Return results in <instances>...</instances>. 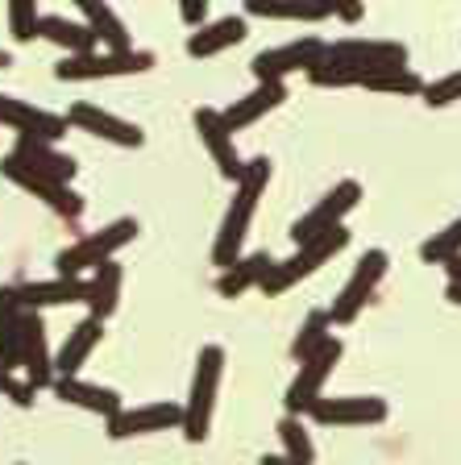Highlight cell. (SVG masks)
Returning <instances> with one entry per match:
<instances>
[{
    "label": "cell",
    "mask_w": 461,
    "mask_h": 465,
    "mask_svg": "<svg viewBox=\"0 0 461 465\" xmlns=\"http://www.w3.org/2000/svg\"><path fill=\"white\" fill-rule=\"evenodd\" d=\"M270 183V158H250L246 171L237 179V192H233L229 213L221 221V232H216V245H212V262L229 271L233 262L241 258V245H246V232L254 224V213H258V200Z\"/></svg>",
    "instance_id": "1"
},
{
    "label": "cell",
    "mask_w": 461,
    "mask_h": 465,
    "mask_svg": "<svg viewBox=\"0 0 461 465\" xmlns=\"http://www.w3.org/2000/svg\"><path fill=\"white\" fill-rule=\"evenodd\" d=\"M225 378V349L221 345H204L200 358H195V374H192V391H187V403H183V436L200 445L208 436L212 424V407H216V391H221Z\"/></svg>",
    "instance_id": "2"
},
{
    "label": "cell",
    "mask_w": 461,
    "mask_h": 465,
    "mask_svg": "<svg viewBox=\"0 0 461 465\" xmlns=\"http://www.w3.org/2000/svg\"><path fill=\"white\" fill-rule=\"evenodd\" d=\"M134 237H137V221H134V216H121V221L105 224V229L87 232V237H79L75 245H67V250L55 258L58 279H79L84 271H96L100 262H113V253L125 250Z\"/></svg>",
    "instance_id": "3"
},
{
    "label": "cell",
    "mask_w": 461,
    "mask_h": 465,
    "mask_svg": "<svg viewBox=\"0 0 461 465\" xmlns=\"http://www.w3.org/2000/svg\"><path fill=\"white\" fill-rule=\"evenodd\" d=\"M349 245V229L346 224H336V229L320 232V237H312V242L296 245V253H291L287 262H275L266 274V282H262V295H283L287 287H296L299 279H307V274H316L320 266H325L328 258H336V253Z\"/></svg>",
    "instance_id": "4"
},
{
    "label": "cell",
    "mask_w": 461,
    "mask_h": 465,
    "mask_svg": "<svg viewBox=\"0 0 461 465\" xmlns=\"http://www.w3.org/2000/svg\"><path fill=\"white\" fill-rule=\"evenodd\" d=\"M386 266H391L386 250H366L362 258H357V266H354V274H349V282L336 291L333 308H328V324H354L357 312L366 308V300H370V295H375V287L383 282Z\"/></svg>",
    "instance_id": "5"
},
{
    "label": "cell",
    "mask_w": 461,
    "mask_h": 465,
    "mask_svg": "<svg viewBox=\"0 0 461 465\" xmlns=\"http://www.w3.org/2000/svg\"><path fill=\"white\" fill-rule=\"evenodd\" d=\"M336 361H341V341H336V337H328L325 345L312 353V358L299 361V374L291 378L287 399H283V403H287V416H299V420L307 416V407L325 395V382L333 378Z\"/></svg>",
    "instance_id": "6"
},
{
    "label": "cell",
    "mask_w": 461,
    "mask_h": 465,
    "mask_svg": "<svg viewBox=\"0 0 461 465\" xmlns=\"http://www.w3.org/2000/svg\"><path fill=\"white\" fill-rule=\"evenodd\" d=\"M154 67L150 50H125V54H79L63 58L55 67V79L63 84H87V79H113V75H142Z\"/></svg>",
    "instance_id": "7"
},
{
    "label": "cell",
    "mask_w": 461,
    "mask_h": 465,
    "mask_svg": "<svg viewBox=\"0 0 461 465\" xmlns=\"http://www.w3.org/2000/svg\"><path fill=\"white\" fill-rule=\"evenodd\" d=\"M312 424L320 428H366V424H383L386 420V399L378 395H320L307 407Z\"/></svg>",
    "instance_id": "8"
},
{
    "label": "cell",
    "mask_w": 461,
    "mask_h": 465,
    "mask_svg": "<svg viewBox=\"0 0 461 465\" xmlns=\"http://www.w3.org/2000/svg\"><path fill=\"white\" fill-rule=\"evenodd\" d=\"M357 200H362L357 179H341V183H336L328 195H320V203L312 208V213L299 216V221L291 224V242L304 245V242H312V237H320V232L336 229V224H346V216L357 208Z\"/></svg>",
    "instance_id": "9"
},
{
    "label": "cell",
    "mask_w": 461,
    "mask_h": 465,
    "mask_svg": "<svg viewBox=\"0 0 461 465\" xmlns=\"http://www.w3.org/2000/svg\"><path fill=\"white\" fill-rule=\"evenodd\" d=\"M0 174L9 179V183H17L21 192H29V195H38L46 208H55L58 216H67V221H75L79 213H84V195L79 192H71L67 183H55V179H46V174H38V171H29L21 158H13V154H5L0 158Z\"/></svg>",
    "instance_id": "10"
},
{
    "label": "cell",
    "mask_w": 461,
    "mask_h": 465,
    "mask_svg": "<svg viewBox=\"0 0 461 465\" xmlns=\"http://www.w3.org/2000/svg\"><path fill=\"white\" fill-rule=\"evenodd\" d=\"M320 54H325V42L307 34V38H296V42H287V46H275V50L254 54L250 71H254L258 84H283L291 71H312Z\"/></svg>",
    "instance_id": "11"
},
{
    "label": "cell",
    "mask_w": 461,
    "mask_h": 465,
    "mask_svg": "<svg viewBox=\"0 0 461 465\" xmlns=\"http://www.w3.org/2000/svg\"><path fill=\"white\" fill-rule=\"evenodd\" d=\"M0 125L17 129V137H38V142H50V145L58 137H67V116L46 113V108L17 96H0Z\"/></svg>",
    "instance_id": "12"
},
{
    "label": "cell",
    "mask_w": 461,
    "mask_h": 465,
    "mask_svg": "<svg viewBox=\"0 0 461 465\" xmlns=\"http://www.w3.org/2000/svg\"><path fill=\"white\" fill-rule=\"evenodd\" d=\"M67 125H79L84 134H96L113 145H125V150H137V145L145 142L142 125H134V121L108 113V108H100V104H87V100H79V104L67 108Z\"/></svg>",
    "instance_id": "13"
},
{
    "label": "cell",
    "mask_w": 461,
    "mask_h": 465,
    "mask_svg": "<svg viewBox=\"0 0 461 465\" xmlns=\"http://www.w3.org/2000/svg\"><path fill=\"white\" fill-rule=\"evenodd\" d=\"M325 54L357 63V67H366V71L407 67V46L404 42H391V38H341V42H328Z\"/></svg>",
    "instance_id": "14"
},
{
    "label": "cell",
    "mask_w": 461,
    "mask_h": 465,
    "mask_svg": "<svg viewBox=\"0 0 461 465\" xmlns=\"http://www.w3.org/2000/svg\"><path fill=\"white\" fill-rule=\"evenodd\" d=\"M21 370H25V382L34 391L55 382V358H50V345H46L42 312H25L21 316Z\"/></svg>",
    "instance_id": "15"
},
{
    "label": "cell",
    "mask_w": 461,
    "mask_h": 465,
    "mask_svg": "<svg viewBox=\"0 0 461 465\" xmlns=\"http://www.w3.org/2000/svg\"><path fill=\"white\" fill-rule=\"evenodd\" d=\"M183 424V407L179 403H145V407H121L108 420V436L113 440H129V436H150L166 432V428Z\"/></svg>",
    "instance_id": "16"
},
{
    "label": "cell",
    "mask_w": 461,
    "mask_h": 465,
    "mask_svg": "<svg viewBox=\"0 0 461 465\" xmlns=\"http://www.w3.org/2000/svg\"><path fill=\"white\" fill-rule=\"evenodd\" d=\"M192 121H195V129H200V142L208 145V154H212V163H216V171H221L229 183H237L241 171H246V163H241L237 145H233V134L225 129L221 108H195Z\"/></svg>",
    "instance_id": "17"
},
{
    "label": "cell",
    "mask_w": 461,
    "mask_h": 465,
    "mask_svg": "<svg viewBox=\"0 0 461 465\" xmlns=\"http://www.w3.org/2000/svg\"><path fill=\"white\" fill-rule=\"evenodd\" d=\"M17 300L25 312H46V308H67V303L87 300V279H46V282H21Z\"/></svg>",
    "instance_id": "18"
},
{
    "label": "cell",
    "mask_w": 461,
    "mask_h": 465,
    "mask_svg": "<svg viewBox=\"0 0 461 465\" xmlns=\"http://www.w3.org/2000/svg\"><path fill=\"white\" fill-rule=\"evenodd\" d=\"M100 337H105V320H96V316H84V320H79L75 329L67 332L63 349L55 353V378H75L79 366L92 358V349L100 345Z\"/></svg>",
    "instance_id": "19"
},
{
    "label": "cell",
    "mask_w": 461,
    "mask_h": 465,
    "mask_svg": "<svg viewBox=\"0 0 461 465\" xmlns=\"http://www.w3.org/2000/svg\"><path fill=\"white\" fill-rule=\"evenodd\" d=\"M50 391H55L63 403L84 407V411H92V416L113 420L116 411H121V395H116L113 387H96V382H84V378H55Z\"/></svg>",
    "instance_id": "20"
},
{
    "label": "cell",
    "mask_w": 461,
    "mask_h": 465,
    "mask_svg": "<svg viewBox=\"0 0 461 465\" xmlns=\"http://www.w3.org/2000/svg\"><path fill=\"white\" fill-rule=\"evenodd\" d=\"M283 100H287V84H258L250 96L233 100V104L221 113V121H225V129H229V134H237V129H246V125H254V121H262L266 113H275Z\"/></svg>",
    "instance_id": "21"
},
{
    "label": "cell",
    "mask_w": 461,
    "mask_h": 465,
    "mask_svg": "<svg viewBox=\"0 0 461 465\" xmlns=\"http://www.w3.org/2000/svg\"><path fill=\"white\" fill-rule=\"evenodd\" d=\"M13 158H21V163L29 166V171L46 174V179H55V183H71L75 179V158L71 154H58L50 142H38V137H17V145H13Z\"/></svg>",
    "instance_id": "22"
},
{
    "label": "cell",
    "mask_w": 461,
    "mask_h": 465,
    "mask_svg": "<svg viewBox=\"0 0 461 465\" xmlns=\"http://www.w3.org/2000/svg\"><path fill=\"white\" fill-rule=\"evenodd\" d=\"M38 38L55 42V46L67 50V58H79V54H96V38L84 21H71L63 13H42L38 21Z\"/></svg>",
    "instance_id": "23"
},
{
    "label": "cell",
    "mask_w": 461,
    "mask_h": 465,
    "mask_svg": "<svg viewBox=\"0 0 461 465\" xmlns=\"http://www.w3.org/2000/svg\"><path fill=\"white\" fill-rule=\"evenodd\" d=\"M270 266H275V258H270L266 250L246 253V258L233 262L229 271H221V279H216V291H221L225 300H237V295H246V291H254V287H262V282H266Z\"/></svg>",
    "instance_id": "24"
},
{
    "label": "cell",
    "mask_w": 461,
    "mask_h": 465,
    "mask_svg": "<svg viewBox=\"0 0 461 465\" xmlns=\"http://www.w3.org/2000/svg\"><path fill=\"white\" fill-rule=\"evenodd\" d=\"M121 282H125V271H121V262H100L96 271H92V279H87V316L96 320H108L116 312V303H121Z\"/></svg>",
    "instance_id": "25"
},
{
    "label": "cell",
    "mask_w": 461,
    "mask_h": 465,
    "mask_svg": "<svg viewBox=\"0 0 461 465\" xmlns=\"http://www.w3.org/2000/svg\"><path fill=\"white\" fill-rule=\"evenodd\" d=\"M21 308L17 291L13 287H0V370L13 374V366H21Z\"/></svg>",
    "instance_id": "26"
},
{
    "label": "cell",
    "mask_w": 461,
    "mask_h": 465,
    "mask_svg": "<svg viewBox=\"0 0 461 465\" xmlns=\"http://www.w3.org/2000/svg\"><path fill=\"white\" fill-rule=\"evenodd\" d=\"M79 13H84V25L92 29V38L108 46V54H125V50H134L129 46L125 21L116 17L108 5H100V0H79Z\"/></svg>",
    "instance_id": "27"
},
{
    "label": "cell",
    "mask_w": 461,
    "mask_h": 465,
    "mask_svg": "<svg viewBox=\"0 0 461 465\" xmlns=\"http://www.w3.org/2000/svg\"><path fill=\"white\" fill-rule=\"evenodd\" d=\"M241 38H246V17L229 13V17H221V21H212V25L195 29L192 38H187V54H192V58H212V54H221V50L237 46Z\"/></svg>",
    "instance_id": "28"
},
{
    "label": "cell",
    "mask_w": 461,
    "mask_h": 465,
    "mask_svg": "<svg viewBox=\"0 0 461 465\" xmlns=\"http://www.w3.org/2000/svg\"><path fill=\"white\" fill-rule=\"evenodd\" d=\"M246 13L250 17H270V21H325L333 17V0H320V5H304V0H246Z\"/></svg>",
    "instance_id": "29"
},
{
    "label": "cell",
    "mask_w": 461,
    "mask_h": 465,
    "mask_svg": "<svg viewBox=\"0 0 461 465\" xmlns=\"http://www.w3.org/2000/svg\"><path fill=\"white\" fill-rule=\"evenodd\" d=\"M279 440H283V461L291 465H312L316 461V445H312V436H307L304 420L299 416H283L279 420Z\"/></svg>",
    "instance_id": "30"
},
{
    "label": "cell",
    "mask_w": 461,
    "mask_h": 465,
    "mask_svg": "<svg viewBox=\"0 0 461 465\" xmlns=\"http://www.w3.org/2000/svg\"><path fill=\"white\" fill-rule=\"evenodd\" d=\"M333 337V324H328V312L325 308H316V312H307V320L299 324V332H296V341H291V358L296 361H304V358H312L325 341Z\"/></svg>",
    "instance_id": "31"
},
{
    "label": "cell",
    "mask_w": 461,
    "mask_h": 465,
    "mask_svg": "<svg viewBox=\"0 0 461 465\" xmlns=\"http://www.w3.org/2000/svg\"><path fill=\"white\" fill-rule=\"evenodd\" d=\"M366 87H370V92H391V96H420L424 79L416 75L412 67H395V71H378V75H370Z\"/></svg>",
    "instance_id": "32"
},
{
    "label": "cell",
    "mask_w": 461,
    "mask_h": 465,
    "mask_svg": "<svg viewBox=\"0 0 461 465\" xmlns=\"http://www.w3.org/2000/svg\"><path fill=\"white\" fill-rule=\"evenodd\" d=\"M457 253H461V216L453 224H445L441 232H433V237L420 245V258L433 262V266H445V262L457 258Z\"/></svg>",
    "instance_id": "33"
},
{
    "label": "cell",
    "mask_w": 461,
    "mask_h": 465,
    "mask_svg": "<svg viewBox=\"0 0 461 465\" xmlns=\"http://www.w3.org/2000/svg\"><path fill=\"white\" fill-rule=\"evenodd\" d=\"M38 21H42V13H38V5H34V0H13V5H9V34L17 42L38 38Z\"/></svg>",
    "instance_id": "34"
},
{
    "label": "cell",
    "mask_w": 461,
    "mask_h": 465,
    "mask_svg": "<svg viewBox=\"0 0 461 465\" xmlns=\"http://www.w3.org/2000/svg\"><path fill=\"white\" fill-rule=\"evenodd\" d=\"M420 96H424V104L428 108H445V104H453V100H461V71L436 79V84H424Z\"/></svg>",
    "instance_id": "35"
},
{
    "label": "cell",
    "mask_w": 461,
    "mask_h": 465,
    "mask_svg": "<svg viewBox=\"0 0 461 465\" xmlns=\"http://www.w3.org/2000/svg\"><path fill=\"white\" fill-rule=\"evenodd\" d=\"M0 395L13 399L17 407H34V395H38V391L29 387L25 378H13V374H5V370H0Z\"/></svg>",
    "instance_id": "36"
},
{
    "label": "cell",
    "mask_w": 461,
    "mask_h": 465,
    "mask_svg": "<svg viewBox=\"0 0 461 465\" xmlns=\"http://www.w3.org/2000/svg\"><path fill=\"white\" fill-rule=\"evenodd\" d=\"M179 17H183V25L195 34V29L208 25V5H204V0H183V5H179Z\"/></svg>",
    "instance_id": "37"
},
{
    "label": "cell",
    "mask_w": 461,
    "mask_h": 465,
    "mask_svg": "<svg viewBox=\"0 0 461 465\" xmlns=\"http://www.w3.org/2000/svg\"><path fill=\"white\" fill-rule=\"evenodd\" d=\"M362 5H333V17H341V21H357L362 17Z\"/></svg>",
    "instance_id": "38"
},
{
    "label": "cell",
    "mask_w": 461,
    "mask_h": 465,
    "mask_svg": "<svg viewBox=\"0 0 461 465\" xmlns=\"http://www.w3.org/2000/svg\"><path fill=\"white\" fill-rule=\"evenodd\" d=\"M445 271H449V282H461V253L445 262Z\"/></svg>",
    "instance_id": "39"
},
{
    "label": "cell",
    "mask_w": 461,
    "mask_h": 465,
    "mask_svg": "<svg viewBox=\"0 0 461 465\" xmlns=\"http://www.w3.org/2000/svg\"><path fill=\"white\" fill-rule=\"evenodd\" d=\"M258 465H291V461H283L279 453H266V457H258Z\"/></svg>",
    "instance_id": "40"
},
{
    "label": "cell",
    "mask_w": 461,
    "mask_h": 465,
    "mask_svg": "<svg viewBox=\"0 0 461 465\" xmlns=\"http://www.w3.org/2000/svg\"><path fill=\"white\" fill-rule=\"evenodd\" d=\"M445 295H449V300L461 308V282H449V291H445Z\"/></svg>",
    "instance_id": "41"
},
{
    "label": "cell",
    "mask_w": 461,
    "mask_h": 465,
    "mask_svg": "<svg viewBox=\"0 0 461 465\" xmlns=\"http://www.w3.org/2000/svg\"><path fill=\"white\" fill-rule=\"evenodd\" d=\"M21 465H25V461H21Z\"/></svg>",
    "instance_id": "42"
}]
</instances>
